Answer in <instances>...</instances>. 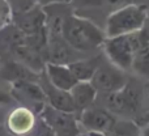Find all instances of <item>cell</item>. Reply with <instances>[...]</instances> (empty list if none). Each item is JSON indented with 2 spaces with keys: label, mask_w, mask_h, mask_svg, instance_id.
Returning <instances> with one entry per match:
<instances>
[{
  "label": "cell",
  "mask_w": 149,
  "mask_h": 136,
  "mask_svg": "<svg viewBox=\"0 0 149 136\" xmlns=\"http://www.w3.org/2000/svg\"><path fill=\"white\" fill-rule=\"evenodd\" d=\"M63 38L77 52H92L103 46L106 34L92 21L67 15L63 21Z\"/></svg>",
  "instance_id": "1"
},
{
  "label": "cell",
  "mask_w": 149,
  "mask_h": 136,
  "mask_svg": "<svg viewBox=\"0 0 149 136\" xmlns=\"http://www.w3.org/2000/svg\"><path fill=\"white\" fill-rule=\"evenodd\" d=\"M148 10L140 4H127L115 9L106 20V38L136 33L144 29Z\"/></svg>",
  "instance_id": "2"
},
{
  "label": "cell",
  "mask_w": 149,
  "mask_h": 136,
  "mask_svg": "<svg viewBox=\"0 0 149 136\" xmlns=\"http://www.w3.org/2000/svg\"><path fill=\"white\" fill-rule=\"evenodd\" d=\"M103 96L105 109L115 116H137L144 103V90L134 80L127 81L122 89Z\"/></svg>",
  "instance_id": "3"
},
{
  "label": "cell",
  "mask_w": 149,
  "mask_h": 136,
  "mask_svg": "<svg viewBox=\"0 0 149 136\" xmlns=\"http://www.w3.org/2000/svg\"><path fill=\"white\" fill-rule=\"evenodd\" d=\"M140 36H141V30L131 34L106 38L103 49L110 63H113L122 71L132 69L135 55L140 45Z\"/></svg>",
  "instance_id": "4"
},
{
  "label": "cell",
  "mask_w": 149,
  "mask_h": 136,
  "mask_svg": "<svg viewBox=\"0 0 149 136\" xmlns=\"http://www.w3.org/2000/svg\"><path fill=\"white\" fill-rule=\"evenodd\" d=\"M90 82L98 93L107 94V93H113L122 89L126 85L127 79L123 71L115 67L113 63L102 62L95 71L94 76L92 77Z\"/></svg>",
  "instance_id": "5"
},
{
  "label": "cell",
  "mask_w": 149,
  "mask_h": 136,
  "mask_svg": "<svg viewBox=\"0 0 149 136\" xmlns=\"http://www.w3.org/2000/svg\"><path fill=\"white\" fill-rule=\"evenodd\" d=\"M10 93L15 101L24 103L22 106H33L34 111H42L47 105L46 94L38 81H16L10 84Z\"/></svg>",
  "instance_id": "6"
},
{
  "label": "cell",
  "mask_w": 149,
  "mask_h": 136,
  "mask_svg": "<svg viewBox=\"0 0 149 136\" xmlns=\"http://www.w3.org/2000/svg\"><path fill=\"white\" fill-rule=\"evenodd\" d=\"M80 122L89 132L107 134L111 130V127L115 124L116 116L105 107L90 106L86 110L81 111Z\"/></svg>",
  "instance_id": "7"
},
{
  "label": "cell",
  "mask_w": 149,
  "mask_h": 136,
  "mask_svg": "<svg viewBox=\"0 0 149 136\" xmlns=\"http://www.w3.org/2000/svg\"><path fill=\"white\" fill-rule=\"evenodd\" d=\"M76 54H80V52L74 51L65 42L63 36H49L46 50V63L68 66L74 60L80 59L76 56Z\"/></svg>",
  "instance_id": "8"
},
{
  "label": "cell",
  "mask_w": 149,
  "mask_h": 136,
  "mask_svg": "<svg viewBox=\"0 0 149 136\" xmlns=\"http://www.w3.org/2000/svg\"><path fill=\"white\" fill-rule=\"evenodd\" d=\"M36 127L34 111L25 106H18L9 113L7 118V128L15 136H26Z\"/></svg>",
  "instance_id": "9"
},
{
  "label": "cell",
  "mask_w": 149,
  "mask_h": 136,
  "mask_svg": "<svg viewBox=\"0 0 149 136\" xmlns=\"http://www.w3.org/2000/svg\"><path fill=\"white\" fill-rule=\"evenodd\" d=\"M15 25L25 36L39 33L47 29V18L45 12L39 9H29L15 16Z\"/></svg>",
  "instance_id": "10"
},
{
  "label": "cell",
  "mask_w": 149,
  "mask_h": 136,
  "mask_svg": "<svg viewBox=\"0 0 149 136\" xmlns=\"http://www.w3.org/2000/svg\"><path fill=\"white\" fill-rule=\"evenodd\" d=\"M42 88H43V92L46 94L47 105L51 106L52 109L63 111V113H68V114H74L77 111L70 92L55 88L54 85L50 84L47 77L45 79Z\"/></svg>",
  "instance_id": "11"
},
{
  "label": "cell",
  "mask_w": 149,
  "mask_h": 136,
  "mask_svg": "<svg viewBox=\"0 0 149 136\" xmlns=\"http://www.w3.org/2000/svg\"><path fill=\"white\" fill-rule=\"evenodd\" d=\"M45 71H46V77L50 81V84L54 85L58 89L70 92L79 82L68 66L46 63L45 64Z\"/></svg>",
  "instance_id": "12"
},
{
  "label": "cell",
  "mask_w": 149,
  "mask_h": 136,
  "mask_svg": "<svg viewBox=\"0 0 149 136\" xmlns=\"http://www.w3.org/2000/svg\"><path fill=\"white\" fill-rule=\"evenodd\" d=\"M41 118L45 124L52 128L54 131L60 132H72L76 127V122L73 119V114L63 113L55 110L51 106L46 105L41 111Z\"/></svg>",
  "instance_id": "13"
},
{
  "label": "cell",
  "mask_w": 149,
  "mask_h": 136,
  "mask_svg": "<svg viewBox=\"0 0 149 136\" xmlns=\"http://www.w3.org/2000/svg\"><path fill=\"white\" fill-rule=\"evenodd\" d=\"M70 93L74 106H76V110L80 113L93 106L98 96V92L95 90V88L93 86L90 81H79L70 90Z\"/></svg>",
  "instance_id": "14"
},
{
  "label": "cell",
  "mask_w": 149,
  "mask_h": 136,
  "mask_svg": "<svg viewBox=\"0 0 149 136\" xmlns=\"http://www.w3.org/2000/svg\"><path fill=\"white\" fill-rule=\"evenodd\" d=\"M1 76L12 84L16 81H38L39 76L36 71L29 68L18 60H10L1 68Z\"/></svg>",
  "instance_id": "15"
},
{
  "label": "cell",
  "mask_w": 149,
  "mask_h": 136,
  "mask_svg": "<svg viewBox=\"0 0 149 136\" xmlns=\"http://www.w3.org/2000/svg\"><path fill=\"white\" fill-rule=\"evenodd\" d=\"M102 62L103 60L100 55L93 58H86V59L80 58V59L72 62L71 64H68V67L72 71L77 81H90Z\"/></svg>",
  "instance_id": "16"
},
{
  "label": "cell",
  "mask_w": 149,
  "mask_h": 136,
  "mask_svg": "<svg viewBox=\"0 0 149 136\" xmlns=\"http://www.w3.org/2000/svg\"><path fill=\"white\" fill-rule=\"evenodd\" d=\"M132 69L141 76L149 77V31L147 29L141 30L140 45L135 55Z\"/></svg>",
  "instance_id": "17"
},
{
  "label": "cell",
  "mask_w": 149,
  "mask_h": 136,
  "mask_svg": "<svg viewBox=\"0 0 149 136\" xmlns=\"http://www.w3.org/2000/svg\"><path fill=\"white\" fill-rule=\"evenodd\" d=\"M106 136H140V130L137 124L132 121H118L111 127V130L105 134Z\"/></svg>",
  "instance_id": "18"
},
{
  "label": "cell",
  "mask_w": 149,
  "mask_h": 136,
  "mask_svg": "<svg viewBox=\"0 0 149 136\" xmlns=\"http://www.w3.org/2000/svg\"><path fill=\"white\" fill-rule=\"evenodd\" d=\"M13 102H15V98H13L10 90H5L0 88V106H8Z\"/></svg>",
  "instance_id": "19"
},
{
  "label": "cell",
  "mask_w": 149,
  "mask_h": 136,
  "mask_svg": "<svg viewBox=\"0 0 149 136\" xmlns=\"http://www.w3.org/2000/svg\"><path fill=\"white\" fill-rule=\"evenodd\" d=\"M8 15H9L8 7L5 5V3L3 0H0V29L4 28V24L8 20Z\"/></svg>",
  "instance_id": "20"
},
{
  "label": "cell",
  "mask_w": 149,
  "mask_h": 136,
  "mask_svg": "<svg viewBox=\"0 0 149 136\" xmlns=\"http://www.w3.org/2000/svg\"><path fill=\"white\" fill-rule=\"evenodd\" d=\"M37 136H55V131L52 128H50L47 124L42 123V128Z\"/></svg>",
  "instance_id": "21"
},
{
  "label": "cell",
  "mask_w": 149,
  "mask_h": 136,
  "mask_svg": "<svg viewBox=\"0 0 149 136\" xmlns=\"http://www.w3.org/2000/svg\"><path fill=\"white\" fill-rule=\"evenodd\" d=\"M88 136H106V135L101 134V132H88Z\"/></svg>",
  "instance_id": "22"
},
{
  "label": "cell",
  "mask_w": 149,
  "mask_h": 136,
  "mask_svg": "<svg viewBox=\"0 0 149 136\" xmlns=\"http://www.w3.org/2000/svg\"><path fill=\"white\" fill-rule=\"evenodd\" d=\"M143 136H149V126L145 128V131H144V134H143Z\"/></svg>",
  "instance_id": "23"
},
{
  "label": "cell",
  "mask_w": 149,
  "mask_h": 136,
  "mask_svg": "<svg viewBox=\"0 0 149 136\" xmlns=\"http://www.w3.org/2000/svg\"><path fill=\"white\" fill-rule=\"evenodd\" d=\"M147 90H148V97H149V85L147 86Z\"/></svg>",
  "instance_id": "24"
},
{
  "label": "cell",
  "mask_w": 149,
  "mask_h": 136,
  "mask_svg": "<svg viewBox=\"0 0 149 136\" xmlns=\"http://www.w3.org/2000/svg\"><path fill=\"white\" fill-rule=\"evenodd\" d=\"M79 136H85V135H79ZM86 136H88V135H86Z\"/></svg>",
  "instance_id": "25"
}]
</instances>
